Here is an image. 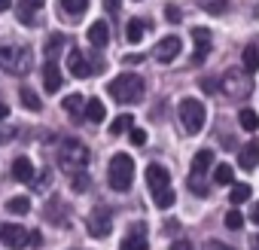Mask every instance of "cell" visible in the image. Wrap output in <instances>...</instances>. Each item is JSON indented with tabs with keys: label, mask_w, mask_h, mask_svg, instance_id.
<instances>
[{
	"label": "cell",
	"mask_w": 259,
	"mask_h": 250,
	"mask_svg": "<svg viewBox=\"0 0 259 250\" xmlns=\"http://www.w3.org/2000/svg\"><path fill=\"white\" fill-rule=\"evenodd\" d=\"M153 201H156V207H171V204L177 201V195H174L171 186H165V189H156V192H153Z\"/></svg>",
	"instance_id": "cell-24"
},
{
	"label": "cell",
	"mask_w": 259,
	"mask_h": 250,
	"mask_svg": "<svg viewBox=\"0 0 259 250\" xmlns=\"http://www.w3.org/2000/svg\"><path fill=\"white\" fill-rule=\"evenodd\" d=\"M250 220H253V223L259 226V204H253V211H250Z\"/></svg>",
	"instance_id": "cell-42"
},
{
	"label": "cell",
	"mask_w": 259,
	"mask_h": 250,
	"mask_svg": "<svg viewBox=\"0 0 259 250\" xmlns=\"http://www.w3.org/2000/svg\"><path fill=\"white\" fill-rule=\"evenodd\" d=\"M210 165H213V153H210V150H201V153H195V159H192V174L204 177V174L210 171Z\"/></svg>",
	"instance_id": "cell-20"
},
{
	"label": "cell",
	"mask_w": 259,
	"mask_h": 250,
	"mask_svg": "<svg viewBox=\"0 0 259 250\" xmlns=\"http://www.w3.org/2000/svg\"><path fill=\"white\" fill-rule=\"evenodd\" d=\"M238 122H241L244 132H256V129H259V116H256V110H250V107H244V110L238 113Z\"/></svg>",
	"instance_id": "cell-23"
},
{
	"label": "cell",
	"mask_w": 259,
	"mask_h": 250,
	"mask_svg": "<svg viewBox=\"0 0 259 250\" xmlns=\"http://www.w3.org/2000/svg\"><path fill=\"white\" fill-rule=\"evenodd\" d=\"M10 7H13V0H0V13H7Z\"/></svg>",
	"instance_id": "cell-44"
},
{
	"label": "cell",
	"mask_w": 259,
	"mask_h": 250,
	"mask_svg": "<svg viewBox=\"0 0 259 250\" xmlns=\"http://www.w3.org/2000/svg\"><path fill=\"white\" fill-rule=\"evenodd\" d=\"M104 7H107V10H110V13H116V10H119V7H122V0H104Z\"/></svg>",
	"instance_id": "cell-40"
},
{
	"label": "cell",
	"mask_w": 259,
	"mask_h": 250,
	"mask_svg": "<svg viewBox=\"0 0 259 250\" xmlns=\"http://www.w3.org/2000/svg\"><path fill=\"white\" fill-rule=\"evenodd\" d=\"M204 10H210V13H223L226 4H223V0H220V4H204Z\"/></svg>",
	"instance_id": "cell-39"
},
{
	"label": "cell",
	"mask_w": 259,
	"mask_h": 250,
	"mask_svg": "<svg viewBox=\"0 0 259 250\" xmlns=\"http://www.w3.org/2000/svg\"><path fill=\"white\" fill-rule=\"evenodd\" d=\"M132 144L135 147H144L147 144V132L144 129H132Z\"/></svg>",
	"instance_id": "cell-34"
},
{
	"label": "cell",
	"mask_w": 259,
	"mask_h": 250,
	"mask_svg": "<svg viewBox=\"0 0 259 250\" xmlns=\"http://www.w3.org/2000/svg\"><path fill=\"white\" fill-rule=\"evenodd\" d=\"M61 10L70 16H82L89 10V0H61Z\"/></svg>",
	"instance_id": "cell-28"
},
{
	"label": "cell",
	"mask_w": 259,
	"mask_h": 250,
	"mask_svg": "<svg viewBox=\"0 0 259 250\" xmlns=\"http://www.w3.org/2000/svg\"><path fill=\"white\" fill-rule=\"evenodd\" d=\"M64 110L79 122V119L85 116V98H82V95H67V98H64Z\"/></svg>",
	"instance_id": "cell-19"
},
{
	"label": "cell",
	"mask_w": 259,
	"mask_h": 250,
	"mask_svg": "<svg viewBox=\"0 0 259 250\" xmlns=\"http://www.w3.org/2000/svg\"><path fill=\"white\" fill-rule=\"evenodd\" d=\"M107 43H110V25L107 22H92L89 25V46L104 49Z\"/></svg>",
	"instance_id": "cell-13"
},
{
	"label": "cell",
	"mask_w": 259,
	"mask_h": 250,
	"mask_svg": "<svg viewBox=\"0 0 259 250\" xmlns=\"http://www.w3.org/2000/svg\"><path fill=\"white\" fill-rule=\"evenodd\" d=\"M147 186H150L153 192L171 186V171H168L165 165H159V162H150V165H147Z\"/></svg>",
	"instance_id": "cell-8"
},
{
	"label": "cell",
	"mask_w": 259,
	"mask_h": 250,
	"mask_svg": "<svg viewBox=\"0 0 259 250\" xmlns=\"http://www.w3.org/2000/svg\"><path fill=\"white\" fill-rule=\"evenodd\" d=\"M223 89H226V95H247L250 92V79L247 76H241V73H235V70H226L223 73Z\"/></svg>",
	"instance_id": "cell-9"
},
{
	"label": "cell",
	"mask_w": 259,
	"mask_h": 250,
	"mask_svg": "<svg viewBox=\"0 0 259 250\" xmlns=\"http://www.w3.org/2000/svg\"><path fill=\"white\" fill-rule=\"evenodd\" d=\"M67 70L76 76V79H85L92 70H89V61H85V55H82V49H70L67 52Z\"/></svg>",
	"instance_id": "cell-12"
},
{
	"label": "cell",
	"mask_w": 259,
	"mask_h": 250,
	"mask_svg": "<svg viewBox=\"0 0 259 250\" xmlns=\"http://www.w3.org/2000/svg\"><path fill=\"white\" fill-rule=\"evenodd\" d=\"M189 189H192L195 195H207V186H204V180H201L198 174H192V177H189Z\"/></svg>",
	"instance_id": "cell-33"
},
{
	"label": "cell",
	"mask_w": 259,
	"mask_h": 250,
	"mask_svg": "<svg viewBox=\"0 0 259 250\" xmlns=\"http://www.w3.org/2000/svg\"><path fill=\"white\" fill-rule=\"evenodd\" d=\"M165 16H168V22H174V25H177V22H180V19H183V16H180V10H177V7H168V10H165Z\"/></svg>",
	"instance_id": "cell-36"
},
{
	"label": "cell",
	"mask_w": 259,
	"mask_h": 250,
	"mask_svg": "<svg viewBox=\"0 0 259 250\" xmlns=\"http://www.w3.org/2000/svg\"><path fill=\"white\" fill-rule=\"evenodd\" d=\"M235 180V171H232V165H217L213 168V183H220V186H229Z\"/></svg>",
	"instance_id": "cell-25"
},
{
	"label": "cell",
	"mask_w": 259,
	"mask_h": 250,
	"mask_svg": "<svg viewBox=\"0 0 259 250\" xmlns=\"http://www.w3.org/2000/svg\"><path fill=\"white\" fill-rule=\"evenodd\" d=\"M85 229H89V235H95V238H107V235L113 232V214H110L104 204H98V207L85 217Z\"/></svg>",
	"instance_id": "cell-6"
},
{
	"label": "cell",
	"mask_w": 259,
	"mask_h": 250,
	"mask_svg": "<svg viewBox=\"0 0 259 250\" xmlns=\"http://www.w3.org/2000/svg\"><path fill=\"white\" fill-rule=\"evenodd\" d=\"M107 92H110L119 104H138V101L144 98V79H141L138 73H119V76L107 86Z\"/></svg>",
	"instance_id": "cell-1"
},
{
	"label": "cell",
	"mask_w": 259,
	"mask_h": 250,
	"mask_svg": "<svg viewBox=\"0 0 259 250\" xmlns=\"http://www.w3.org/2000/svg\"><path fill=\"white\" fill-rule=\"evenodd\" d=\"M132 180H135V162H132V156H128V153H116L110 159V186L116 192H125L128 186H132Z\"/></svg>",
	"instance_id": "cell-4"
},
{
	"label": "cell",
	"mask_w": 259,
	"mask_h": 250,
	"mask_svg": "<svg viewBox=\"0 0 259 250\" xmlns=\"http://www.w3.org/2000/svg\"><path fill=\"white\" fill-rule=\"evenodd\" d=\"M238 165H241L244 171L259 168V141H247V144L241 147V153H238Z\"/></svg>",
	"instance_id": "cell-10"
},
{
	"label": "cell",
	"mask_w": 259,
	"mask_h": 250,
	"mask_svg": "<svg viewBox=\"0 0 259 250\" xmlns=\"http://www.w3.org/2000/svg\"><path fill=\"white\" fill-rule=\"evenodd\" d=\"M177 113H180V125H183L186 135H198V132L204 129L207 113H204V104H201L198 98H183Z\"/></svg>",
	"instance_id": "cell-3"
},
{
	"label": "cell",
	"mask_w": 259,
	"mask_h": 250,
	"mask_svg": "<svg viewBox=\"0 0 259 250\" xmlns=\"http://www.w3.org/2000/svg\"><path fill=\"white\" fill-rule=\"evenodd\" d=\"M241 61H244V70L247 73H256L259 70V46H244Z\"/></svg>",
	"instance_id": "cell-22"
},
{
	"label": "cell",
	"mask_w": 259,
	"mask_h": 250,
	"mask_svg": "<svg viewBox=\"0 0 259 250\" xmlns=\"http://www.w3.org/2000/svg\"><path fill=\"white\" fill-rule=\"evenodd\" d=\"M119 250H150V241H147V235H144V226H141V229H132V232H128V235L122 238Z\"/></svg>",
	"instance_id": "cell-15"
},
{
	"label": "cell",
	"mask_w": 259,
	"mask_h": 250,
	"mask_svg": "<svg viewBox=\"0 0 259 250\" xmlns=\"http://www.w3.org/2000/svg\"><path fill=\"white\" fill-rule=\"evenodd\" d=\"M144 61V55L141 52H132V55H125V64H141Z\"/></svg>",
	"instance_id": "cell-37"
},
{
	"label": "cell",
	"mask_w": 259,
	"mask_h": 250,
	"mask_svg": "<svg viewBox=\"0 0 259 250\" xmlns=\"http://www.w3.org/2000/svg\"><path fill=\"white\" fill-rule=\"evenodd\" d=\"M61 46H64V37H61V34H52L49 43H46V61H55L58 52H61Z\"/></svg>",
	"instance_id": "cell-27"
},
{
	"label": "cell",
	"mask_w": 259,
	"mask_h": 250,
	"mask_svg": "<svg viewBox=\"0 0 259 250\" xmlns=\"http://www.w3.org/2000/svg\"><path fill=\"white\" fill-rule=\"evenodd\" d=\"M250 247H253V250H259V235H256V238H250Z\"/></svg>",
	"instance_id": "cell-46"
},
{
	"label": "cell",
	"mask_w": 259,
	"mask_h": 250,
	"mask_svg": "<svg viewBox=\"0 0 259 250\" xmlns=\"http://www.w3.org/2000/svg\"><path fill=\"white\" fill-rule=\"evenodd\" d=\"M43 86H46V92H58L61 89V67L55 61H46V67H43Z\"/></svg>",
	"instance_id": "cell-17"
},
{
	"label": "cell",
	"mask_w": 259,
	"mask_h": 250,
	"mask_svg": "<svg viewBox=\"0 0 259 250\" xmlns=\"http://www.w3.org/2000/svg\"><path fill=\"white\" fill-rule=\"evenodd\" d=\"M147 31H150V22H147V19H132V22H128V28H125V40L135 46V43L144 40Z\"/></svg>",
	"instance_id": "cell-16"
},
{
	"label": "cell",
	"mask_w": 259,
	"mask_h": 250,
	"mask_svg": "<svg viewBox=\"0 0 259 250\" xmlns=\"http://www.w3.org/2000/svg\"><path fill=\"white\" fill-rule=\"evenodd\" d=\"M7 211H10V214H28V211H31V201H28L25 195L10 198V201H7Z\"/></svg>",
	"instance_id": "cell-29"
},
{
	"label": "cell",
	"mask_w": 259,
	"mask_h": 250,
	"mask_svg": "<svg viewBox=\"0 0 259 250\" xmlns=\"http://www.w3.org/2000/svg\"><path fill=\"white\" fill-rule=\"evenodd\" d=\"M180 46H183V43H180V37H165V40L156 46V58L168 64V61H174V58L180 55Z\"/></svg>",
	"instance_id": "cell-14"
},
{
	"label": "cell",
	"mask_w": 259,
	"mask_h": 250,
	"mask_svg": "<svg viewBox=\"0 0 259 250\" xmlns=\"http://www.w3.org/2000/svg\"><path fill=\"white\" fill-rule=\"evenodd\" d=\"M73 189H76V192L85 189V168H82V171H73Z\"/></svg>",
	"instance_id": "cell-35"
},
{
	"label": "cell",
	"mask_w": 259,
	"mask_h": 250,
	"mask_svg": "<svg viewBox=\"0 0 259 250\" xmlns=\"http://www.w3.org/2000/svg\"><path fill=\"white\" fill-rule=\"evenodd\" d=\"M0 70L13 76H25L31 70V49L28 46H0Z\"/></svg>",
	"instance_id": "cell-2"
},
{
	"label": "cell",
	"mask_w": 259,
	"mask_h": 250,
	"mask_svg": "<svg viewBox=\"0 0 259 250\" xmlns=\"http://www.w3.org/2000/svg\"><path fill=\"white\" fill-rule=\"evenodd\" d=\"M192 40H195V55H192V61L201 64L204 55L210 52V31H207V28H192Z\"/></svg>",
	"instance_id": "cell-11"
},
{
	"label": "cell",
	"mask_w": 259,
	"mask_h": 250,
	"mask_svg": "<svg viewBox=\"0 0 259 250\" xmlns=\"http://www.w3.org/2000/svg\"><path fill=\"white\" fill-rule=\"evenodd\" d=\"M13 177H16L19 183H31V177H34V165H31V159L19 156V159L13 162Z\"/></svg>",
	"instance_id": "cell-18"
},
{
	"label": "cell",
	"mask_w": 259,
	"mask_h": 250,
	"mask_svg": "<svg viewBox=\"0 0 259 250\" xmlns=\"http://www.w3.org/2000/svg\"><path fill=\"white\" fill-rule=\"evenodd\" d=\"M0 241H4V247H10V250H25L31 244V232L22 229L19 223H4L0 226Z\"/></svg>",
	"instance_id": "cell-7"
},
{
	"label": "cell",
	"mask_w": 259,
	"mask_h": 250,
	"mask_svg": "<svg viewBox=\"0 0 259 250\" xmlns=\"http://www.w3.org/2000/svg\"><path fill=\"white\" fill-rule=\"evenodd\" d=\"M171 250H192V244L180 238V241H174V244H171Z\"/></svg>",
	"instance_id": "cell-38"
},
{
	"label": "cell",
	"mask_w": 259,
	"mask_h": 250,
	"mask_svg": "<svg viewBox=\"0 0 259 250\" xmlns=\"http://www.w3.org/2000/svg\"><path fill=\"white\" fill-rule=\"evenodd\" d=\"M247 198H250V186H247V183H235V186H232V192H229V201L238 207V204H244Z\"/></svg>",
	"instance_id": "cell-26"
},
{
	"label": "cell",
	"mask_w": 259,
	"mask_h": 250,
	"mask_svg": "<svg viewBox=\"0 0 259 250\" xmlns=\"http://www.w3.org/2000/svg\"><path fill=\"white\" fill-rule=\"evenodd\" d=\"M226 226H229V229H235V232H238V229H241V226H244V217H241V214H238V211H235V207H232V211H229V214H226Z\"/></svg>",
	"instance_id": "cell-32"
},
{
	"label": "cell",
	"mask_w": 259,
	"mask_h": 250,
	"mask_svg": "<svg viewBox=\"0 0 259 250\" xmlns=\"http://www.w3.org/2000/svg\"><path fill=\"white\" fill-rule=\"evenodd\" d=\"M7 116H10V107H7V104H0V122H4Z\"/></svg>",
	"instance_id": "cell-43"
},
{
	"label": "cell",
	"mask_w": 259,
	"mask_h": 250,
	"mask_svg": "<svg viewBox=\"0 0 259 250\" xmlns=\"http://www.w3.org/2000/svg\"><path fill=\"white\" fill-rule=\"evenodd\" d=\"M201 89H204V92H213V89H217V82H213V79H207V76H204V79H201Z\"/></svg>",
	"instance_id": "cell-41"
},
{
	"label": "cell",
	"mask_w": 259,
	"mask_h": 250,
	"mask_svg": "<svg viewBox=\"0 0 259 250\" xmlns=\"http://www.w3.org/2000/svg\"><path fill=\"white\" fill-rule=\"evenodd\" d=\"M19 95H22V104H25V107H28V110H34V113H37V110H40V107H43V101H40V98H37V95H34V92H31V89H22V92H19Z\"/></svg>",
	"instance_id": "cell-31"
},
{
	"label": "cell",
	"mask_w": 259,
	"mask_h": 250,
	"mask_svg": "<svg viewBox=\"0 0 259 250\" xmlns=\"http://www.w3.org/2000/svg\"><path fill=\"white\" fill-rule=\"evenodd\" d=\"M207 250H229L226 244H207Z\"/></svg>",
	"instance_id": "cell-45"
},
{
	"label": "cell",
	"mask_w": 259,
	"mask_h": 250,
	"mask_svg": "<svg viewBox=\"0 0 259 250\" xmlns=\"http://www.w3.org/2000/svg\"><path fill=\"white\" fill-rule=\"evenodd\" d=\"M132 129V116L128 113H122V116H116L113 119V125H110V135H122V132H128Z\"/></svg>",
	"instance_id": "cell-30"
},
{
	"label": "cell",
	"mask_w": 259,
	"mask_h": 250,
	"mask_svg": "<svg viewBox=\"0 0 259 250\" xmlns=\"http://www.w3.org/2000/svg\"><path fill=\"white\" fill-rule=\"evenodd\" d=\"M104 116H107L104 101H101V98H89V101H85V119H89V122H104Z\"/></svg>",
	"instance_id": "cell-21"
},
{
	"label": "cell",
	"mask_w": 259,
	"mask_h": 250,
	"mask_svg": "<svg viewBox=\"0 0 259 250\" xmlns=\"http://www.w3.org/2000/svg\"><path fill=\"white\" fill-rule=\"evenodd\" d=\"M58 165L67 171H82L89 165V147L79 141H64L58 150Z\"/></svg>",
	"instance_id": "cell-5"
}]
</instances>
